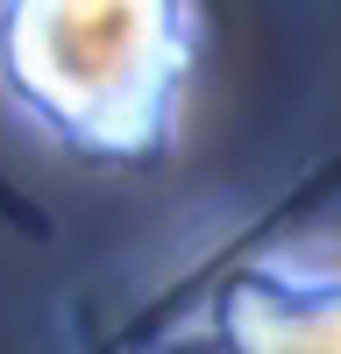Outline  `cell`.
<instances>
[{
	"label": "cell",
	"mask_w": 341,
	"mask_h": 354,
	"mask_svg": "<svg viewBox=\"0 0 341 354\" xmlns=\"http://www.w3.org/2000/svg\"><path fill=\"white\" fill-rule=\"evenodd\" d=\"M192 0H0V93L78 156H150L178 128Z\"/></svg>",
	"instance_id": "obj_1"
},
{
	"label": "cell",
	"mask_w": 341,
	"mask_h": 354,
	"mask_svg": "<svg viewBox=\"0 0 341 354\" xmlns=\"http://www.w3.org/2000/svg\"><path fill=\"white\" fill-rule=\"evenodd\" d=\"M220 354H341V270L249 262L213 298Z\"/></svg>",
	"instance_id": "obj_2"
}]
</instances>
